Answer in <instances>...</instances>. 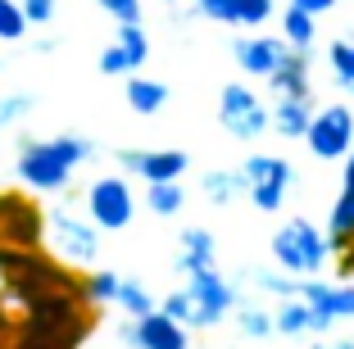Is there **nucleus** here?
Here are the masks:
<instances>
[{"label": "nucleus", "instance_id": "f257e3e1", "mask_svg": "<svg viewBox=\"0 0 354 349\" xmlns=\"http://www.w3.org/2000/svg\"><path fill=\"white\" fill-rule=\"evenodd\" d=\"M91 159V141L86 136H50V141H23L19 145V182L37 196H55L68 186V177Z\"/></svg>", "mask_w": 354, "mask_h": 349}, {"label": "nucleus", "instance_id": "f03ea898", "mask_svg": "<svg viewBox=\"0 0 354 349\" xmlns=\"http://www.w3.org/2000/svg\"><path fill=\"white\" fill-rule=\"evenodd\" d=\"M272 258H277L281 272L291 277H313L318 267H327L332 258V240H327L323 227H313L309 218H291L272 232Z\"/></svg>", "mask_w": 354, "mask_h": 349}, {"label": "nucleus", "instance_id": "7ed1b4c3", "mask_svg": "<svg viewBox=\"0 0 354 349\" xmlns=\"http://www.w3.org/2000/svg\"><path fill=\"white\" fill-rule=\"evenodd\" d=\"M41 236H50L55 254H59L64 263H73V267H86V263L100 258V227H95L91 218L68 214V209H50V214H46Z\"/></svg>", "mask_w": 354, "mask_h": 349}, {"label": "nucleus", "instance_id": "20e7f679", "mask_svg": "<svg viewBox=\"0 0 354 349\" xmlns=\"http://www.w3.org/2000/svg\"><path fill=\"white\" fill-rule=\"evenodd\" d=\"M187 295H191V327H218L227 318L232 308H236V286L223 277L218 267H196L187 272Z\"/></svg>", "mask_w": 354, "mask_h": 349}, {"label": "nucleus", "instance_id": "39448f33", "mask_svg": "<svg viewBox=\"0 0 354 349\" xmlns=\"http://www.w3.org/2000/svg\"><path fill=\"white\" fill-rule=\"evenodd\" d=\"M304 141H309V154L323 159V164L345 159L354 145V109L350 104H323L304 127Z\"/></svg>", "mask_w": 354, "mask_h": 349}, {"label": "nucleus", "instance_id": "423d86ee", "mask_svg": "<svg viewBox=\"0 0 354 349\" xmlns=\"http://www.w3.org/2000/svg\"><path fill=\"white\" fill-rule=\"evenodd\" d=\"M241 173H245V196H250L254 209L277 214V209L286 205V191H291L295 173L281 154H250V159L241 164Z\"/></svg>", "mask_w": 354, "mask_h": 349}, {"label": "nucleus", "instance_id": "0eeeda50", "mask_svg": "<svg viewBox=\"0 0 354 349\" xmlns=\"http://www.w3.org/2000/svg\"><path fill=\"white\" fill-rule=\"evenodd\" d=\"M218 123H223V132L236 136V141H254V136L268 132V104L245 82H227L223 95H218Z\"/></svg>", "mask_w": 354, "mask_h": 349}, {"label": "nucleus", "instance_id": "6e6552de", "mask_svg": "<svg viewBox=\"0 0 354 349\" xmlns=\"http://www.w3.org/2000/svg\"><path fill=\"white\" fill-rule=\"evenodd\" d=\"M86 214L100 232H123L132 227V214H136V200H132V186L127 177H95L86 186Z\"/></svg>", "mask_w": 354, "mask_h": 349}, {"label": "nucleus", "instance_id": "1a4fd4ad", "mask_svg": "<svg viewBox=\"0 0 354 349\" xmlns=\"http://www.w3.org/2000/svg\"><path fill=\"white\" fill-rule=\"evenodd\" d=\"M123 345H132V349H191V336L182 322H173L168 313L150 308L146 318H132V327H123Z\"/></svg>", "mask_w": 354, "mask_h": 349}, {"label": "nucleus", "instance_id": "9d476101", "mask_svg": "<svg viewBox=\"0 0 354 349\" xmlns=\"http://www.w3.org/2000/svg\"><path fill=\"white\" fill-rule=\"evenodd\" d=\"M123 173H136L141 182H182L191 168L187 150H118Z\"/></svg>", "mask_w": 354, "mask_h": 349}, {"label": "nucleus", "instance_id": "9b49d317", "mask_svg": "<svg viewBox=\"0 0 354 349\" xmlns=\"http://www.w3.org/2000/svg\"><path fill=\"white\" fill-rule=\"evenodd\" d=\"M295 295L323 313L327 322L336 318H354V281H313V277H295Z\"/></svg>", "mask_w": 354, "mask_h": 349}, {"label": "nucleus", "instance_id": "f8f14e48", "mask_svg": "<svg viewBox=\"0 0 354 349\" xmlns=\"http://www.w3.org/2000/svg\"><path fill=\"white\" fill-rule=\"evenodd\" d=\"M0 236L10 240V245H19V249H28V245H37L41 240V227H46V218L37 214V209L28 205V200H19V196H5L0 200Z\"/></svg>", "mask_w": 354, "mask_h": 349}, {"label": "nucleus", "instance_id": "ddd939ff", "mask_svg": "<svg viewBox=\"0 0 354 349\" xmlns=\"http://www.w3.org/2000/svg\"><path fill=\"white\" fill-rule=\"evenodd\" d=\"M286 55H291V46H286V41H272V37H241V41L232 46L236 68L250 73V77H268V73L277 68Z\"/></svg>", "mask_w": 354, "mask_h": 349}, {"label": "nucleus", "instance_id": "4468645a", "mask_svg": "<svg viewBox=\"0 0 354 349\" xmlns=\"http://www.w3.org/2000/svg\"><path fill=\"white\" fill-rule=\"evenodd\" d=\"M327 240H332V249L354 245V145L345 154V177H341V196L332 205V218H327Z\"/></svg>", "mask_w": 354, "mask_h": 349}, {"label": "nucleus", "instance_id": "2eb2a0df", "mask_svg": "<svg viewBox=\"0 0 354 349\" xmlns=\"http://www.w3.org/2000/svg\"><path fill=\"white\" fill-rule=\"evenodd\" d=\"M313 118V91L309 95H277L268 109V127L286 141H304V127Z\"/></svg>", "mask_w": 354, "mask_h": 349}, {"label": "nucleus", "instance_id": "dca6fc26", "mask_svg": "<svg viewBox=\"0 0 354 349\" xmlns=\"http://www.w3.org/2000/svg\"><path fill=\"white\" fill-rule=\"evenodd\" d=\"M327 327H332V322H327L323 313H313L300 295L281 299V308L272 313V331H277V336H327Z\"/></svg>", "mask_w": 354, "mask_h": 349}, {"label": "nucleus", "instance_id": "f3484780", "mask_svg": "<svg viewBox=\"0 0 354 349\" xmlns=\"http://www.w3.org/2000/svg\"><path fill=\"white\" fill-rule=\"evenodd\" d=\"M218 254V240L205 227H187L182 232V254H177V272H196V267H214Z\"/></svg>", "mask_w": 354, "mask_h": 349}, {"label": "nucleus", "instance_id": "a211bd4d", "mask_svg": "<svg viewBox=\"0 0 354 349\" xmlns=\"http://www.w3.org/2000/svg\"><path fill=\"white\" fill-rule=\"evenodd\" d=\"M268 86L277 95H309V55L291 50L277 68L268 73Z\"/></svg>", "mask_w": 354, "mask_h": 349}, {"label": "nucleus", "instance_id": "6ab92c4d", "mask_svg": "<svg viewBox=\"0 0 354 349\" xmlns=\"http://www.w3.org/2000/svg\"><path fill=\"white\" fill-rule=\"evenodd\" d=\"M281 41L300 55H313V41H318V19L304 14L300 5H286L281 10Z\"/></svg>", "mask_w": 354, "mask_h": 349}, {"label": "nucleus", "instance_id": "aec40b11", "mask_svg": "<svg viewBox=\"0 0 354 349\" xmlns=\"http://www.w3.org/2000/svg\"><path fill=\"white\" fill-rule=\"evenodd\" d=\"M127 104H132V113L150 118L168 104V86L155 82V77H141V73H127Z\"/></svg>", "mask_w": 354, "mask_h": 349}, {"label": "nucleus", "instance_id": "412c9836", "mask_svg": "<svg viewBox=\"0 0 354 349\" xmlns=\"http://www.w3.org/2000/svg\"><path fill=\"white\" fill-rule=\"evenodd\" d=\"M200 191H205L209 205H232L236 196H245V173L241 168H214V173L200 177Z\"/></svg>", "mask_w": 354, "mask_h": 349}, {"label": "nucleus", "instance_id": "4be33fe9", "mask_svg": "<svg viewBox=\"0 0 354 349\" xmlns=\"http://www.w3.org/2000/svg\"><path fill=\"white\" fill-rule=\"evenodd\" d=\"M146 205H150V214L173 218V214H182V205H187V191H182L177 182H146Z\"/></svg>", "mask_w": 354, "mask_h": 349}, {"label": "nucleus", "instance_id": "5701e85b", "mask_svg": "<svg viewBox=\"0 0 354 349\" xmlns=\"http://www.w3.org/2000/svg\"><path fill=\"white\" fill-rule=\"evenodd\" d=\"M118 50L127 55V68L141 73V64L150 59V37L141 23H118Z\"/></svg>", "mask_w": 354, "mask_h": 349}, {"label": "nucleus", "instance_id": "b1692460", "mask_svg": "<svg viewBox=\"0 0 354 349\" xmlns=\"http://www.w3.org/2000/svg\"><path fill=\"white\" fill-rule=\"evenodd\" d=\"M327 68H332L336 86H350L354 82V37H350V41L336 37V41L327 46Z\"/></svg>", "mask_w": 354, "mask_h": 349}, {"label": "nucleus", "instance_id": "393cba45", "mask_svg": "<svg viewBox=\"0 0 354 349\" xmlns=\"http://www.w3.org/2000/svg\"><path fill=\"white\" fill-rule=\"evenodd\" d=\"M114 304L123 308L127 318H146L150 308H155V299H150V290L141 286V281H118V295H114Z\"/></svg>", "mask_w": 354, "mask_h": 349}, {"label": "nucleus", "instance_id": "a878e982", "mask_svg": "<svg viewBox=\"0 0 354 349\" xmlns=\"http://www.w3.org/2000/svg\"><path fill=\"white\" fill-rule=\"evenodd\" d=\"M118 272H109V267H100V272H91L86 277V286H82V295H86V304H114V295H118Z\"/></svg>", "mask_w": 354, "mask_h": 349}, {"label": "nucleus", "instance_id": "bb28decb", "mask_svg": "<svg viewBox=\"0 0 354 349\" xmlns=\"http://www.w3.org/2000/svg\"><path fill=\"white\" fill-rule=\"evenodd\" d=\"M236 331H241V336H250V340L272 336V313L250 308V304H236Z\"/></svg>", "mask_w": 354, "mask_h": 349}, {"label": "nucleus", "instance_id": "cd10ccee", "mask_svg": "<svg viewBox=\"0 0 354 349\" xmlns=\"http://www.w3.org/2000/svg\"><path fill=\"white\" fill-rule=\"evenodd\" d=\"M28 32V19H23L19 0H0V41H19Z\"/></svg>", "mask_w": 354, "mask_h": 349}, {"label": "nucleus", "instance_id": "c85d7f7f", "mask_svg": "<svg viewBox=\"0 0 354 349\" xmlns=\"http://www.w3.org/2000/svg\"><path fill=\"white\" fill-rule=\"evenodd\" d=\"M272 19V0H236V28H259Z\"/></svg>", "mask_w": 354, "mask_h": 349}, {"label": "nucleus", "instance_id": "c756f323", "mask_svg": "<svg viewBox=\"0 0 354 349\" xmlns=\"http://www.w3.org/2000/svg\"><path fill=\"white\" fill-rule=\"evenodd\" d=\"M196 14L209 23H227L236 28V0H196Z\"/></svg>", "mask_w": 354, "mask_h": 349}, {"label": "nucleus", "instance_id": "7c9ffc66", "mask_svg": "<svg viewBox=\"0 0 354 349\" xmlns=\"http://www.w3.org/2000/svg\"><path fill=\"white\" fill-rule=\"evenodd\" d=\"M254 286L268 290V295H277V299L295 295V277H291V272H254Z\"/></svg>", "mask_w": 354, "mask_h": 349}, {"label": "nucleus", "instance_id": "2f4dec72", "mask_svg": "<svg viewBox=\"0 0 354 349\" xmlns=\"http://www.w3.org/2000/svg\"><path fill=\"white\" fill-rule=\"evenodd\" d=\"M159 313H168L173 322H182V327H191V295L187 290H173V295H164V308Z\"/></svg>", "mask_w": 354, "mask_h": 349}, {"label": "nucleus", "instance_id": "473e14b6", "mask_svg": "<svg viewBox=\"0 0 354 349\" xmlns=\"http://www.w3.org/2000/svg\"><path fill=\"white\" fill-rule=\"evenodd\" d=\"M104 14H114L118 23H141V0H95Z\"/></svg>", "mask_w": 354, "mask_h": 349}, {"label": "nucleus", "instance_id": "72a5a7b5", "mask_svg": "<svg viewBox=\"0 0 354 349\" xmlns=\"http://www.w3.org/2000/svg\"><path fill=\"white\" fill-rule=\"evenodd\" d=\"M100 73H104V77H127V73H132V68H127V55L118 50V41L109 46V50H100Z\"/></svg>", "mask_w": 354, "mask_h": 349}, {"label": "nucleus", "instance_id": "f704fd0d", "mask_svg": "<svg viewBox=\"0 0 354 349\" xmlns=\"http://www.w3.org/2000/svg\"><path fill=\"white\" fill-rule=\"evenodd\" d=\"M55 5H59V0H19V10H23V19H28V23H50L55 19Z\"/></svg>", "mask_w": 354, "mask_h": 349}, {"label": "nucleus", "instance_id": "c9c22d12", "mask_svg": "<svg viewBox=\"0 0 354 349\" xmlns=\"http://www.w3.org/2000/svg\"><path fill=\"white\" fill-rule=\"evenodd\" d=\"M32 109V95H10V100H0V132L19 118V113H28Z\"/></svg>", "mask_w": 354, "mask_h": 349}, {"label": "nucleus", "instance_id": "e433bc0d", "mask_svg": "<svg viewBox=\"0 0 354 349\" xmlns=\"http://www.w3.org/2000/svg\"><path fill=\"white\" fill-rule=\"evenodd\" d=\"M291 5H300L304 14H313V19H318V14H327L336 5V0H291Z\"/></svg>", "mask_w": 354, "mask_h": 349}, {"label": "nucleus", "instance_id": "4c0bfd02", "mask_svg": "<svg viewBox=\"0 0 354 349\" xmlns=\"http://www.w3.org/2000/svg\"><path fill=\"white\" fill-rule=\"evenodd\" d=\"M327 349H354V340H336V345H327Z\"/></svg>", "mask_w": 354, "mask_h": 349}, {"label": "nucleus", "instance_id": "58836bf2", "mask_svg": "<svg viewBox=\"0 0 354 349\" xmlns=\"http://www.w3.org/2000/svg\"><path fill=\"white\" fill-rule=\"evenodd\" d=\"M0 340H5V318H0Z\"/></svg>", "mask_w": 354, "mask_h": 349}, {"label": "nucleus", "instance_id": "ea45409f", "mask_svg": "<svg viewBox=\"0 0 354 349\" xmlns=\"http://www.w3.org/2000/svg\"><path fill=\"white\" fill-rule=\"evenodd\" d=\"M345 91H350V95H354V82H350V86H345Z\"/></svg>", "mask_w": 354, "mask_h": 349}]
</instances>
